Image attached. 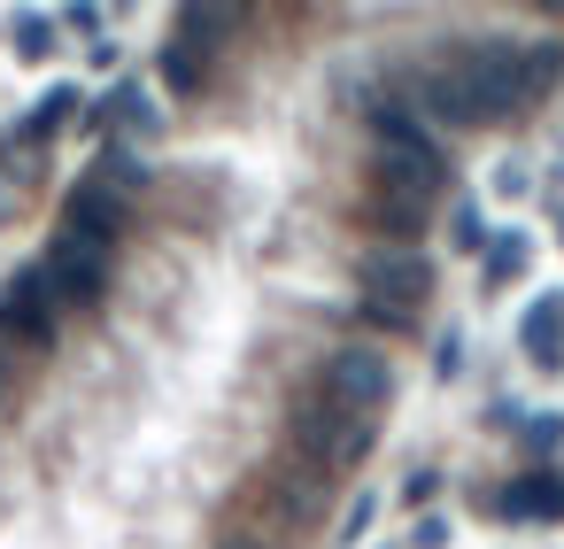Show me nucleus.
<instances>
[{
  "label": "nucleus",
  "instance_id": "412c9836",
  "mask_svg": "<svg viewBox=\"0 0 564 549\" xmlns=\"http://www.w3.org/2000/svg\"><path fill=\"white\" fill-rule=\"evenodd\" d=\"M541 9H556V17H564V0H541Z\"/></svg>",
  "mask_w": 564,
  "mask_h": 549
},
{
  "label": "nucleus",
  "instance_id": "6e6552de",
  "mask_svg": "<svg viewBox=\"0 0 564 549\" xmlns=\"http://www.w3.org/2000/svg\"><path fill=\"white\" fill-rule=\"evenodd\" d=\"M317 387H325L333 402H348V410L379 418V410L394 402V364H387V348H371V341H348V348H333V356L317 364Z\"/></svg>",
  "mask_w": 564,
  "mask_h": 549
},
{
  "label": "nucleus",
  "instance_id": "7ed1b4c3",
  "mask_svg": "<svg viewBox=\"0 0 564 549\" xmlns=\"http://www.w3.org/2000/svg\"><path fill=\"white\" fill-rule=\"evenodd\" d=\"M371 441H379V418H364V410L333 402L317 379H310V387H302V402L286 410V449H294L302 464H317L325 480H333V472H348V464H364V456H371Z\"/></svg>",
  "mask_w": 564,
  "mask_h": 549
},
{
  "label": "nucleus",
  "instance_id": "f03ea898",
  "mask_svg": "<svg viewBox=\"0 0 564 549\" xmlns=\"http://www.w3.org/2000/svg\"><path fill=\"white\" fill-rule=\"evenodd\" d=\"M371 148H379V194L441 202V186H448V155H441V140L425 132L417 109L379 101V109H371Z\"/></svg>",
  "mask_w": 564,
  "mask_h": 549
},
{
  "label": "nucleus",
  "instance_id": "6ab92c4d",
  "mask_svg": "<svg viewBox=\"0 0 564 549\" xmlns=\"http://www.w3.org/2000/svg\"><path fill=\"white\" fill-rule=\"evenodd\" d=\"M217 549H263V541H256V534H225Z\"/></svg>",
  "mask_w": 564,
  "mask_h": 549
},
{
  "label": "nucleus",
  "instance_id": "39448f33",
  "mask_svg": "<svg viewBox=\"0 0 564 549\" xmlns=\"http://www.w3.org/2000/svg\"><path fill=\"white\" fill-rule=\"evenodd\" d=\"M217 47H225V0H186L171 17L163 47H155V78L171 101H202L217 78Z\"/></svg>",
  "mask_w": 564,
  "mask_h": 549
},
{
  "label": "nucleus",
  "instance_id": "9b49d317",
  "mask_svg": "<svg viewBox=\"0 0 564 549\" xmlns=\"http://www.w3.org/2000/svg\"><path fill=\"white\" fill-rule=\"evenodd\" d=\"M70 117H78V86H47V94L32 101V117H24V132H17V140H0V163H9L17 148H40V140H55V132H63Z\"/></svg>",
  "mask_w": 564,
  "mask_h": 549
},
{
  "label": "nucleus",
  "instance_id": "f257e3e1",
  "mask_svg": "<svg viewBox=\"0 0 564 549\" xmlns=\"http://www.w3.org/2000/svg\"><path fill=\"white\" fill-rule=\"evenodd\" d=\"M556 78H564V47L549 40H471L456 55H433L410 78V109L448 132H487L549 101Z\"/></svg>",
  "mask_w": 564,
  "mask_h": 549
},
{
  "label": "nucleus",
  "instance_id": "ddd939ff",
  "mask_svg": "<svg viewBox=\"0 0 564 549\" xmlns=\"http://www.w3.org/2000/svg\"><path fill=\"white\" fill-rule=\"evenodd\" d=\"M425 217H433V202H410V194H371V225H379L387 240H417V233H425Z\"/></svg>",
  "mask_w": 564,
  "mask_h": 549
},
{
  "label": "nucleus",
  "instance_id": "423d86ee",
  "mask_svg": "<svg viewBox=\"0 0 564 549\" xmlns=\"http://www.w3.org/2000/svg\"><path fill=\"white\" fill-rule=\"evenodd\" d=\"M109 263H117V248H109V240L55 225V240H47V256H40L55 310H63V317H86V310H94V302L109 294Z\"/></svg>",
  "mask_w": 564,
  "mask_h": 549
},
{
  "label": "nucleus",
  "instance_id": "a211bd4d",
  "mask_svg": "<svg viewBox=\"0 0 564 549\" xmlns=\"http://www.w3.org/2000/svg\"><path fill=\"white\" fill-rule=\"evenodd\" d=\"M17 356H24V348H9V341H0V402L17 395Z\"/></svg>",
  "mask_w": 564,
  "mask_h": 549
},
{
  "label": "nucleus",
  "instance_id": "20e7f679",
  "mask_svg": "<svg viewBox=\"0 0 564 549\" xmlns=\"http://www.w3.org/2000/svg\"><path fill=\"white\" fill-rule=\"evenodd\" d=\"M356 302H364V317H371V325L410 333V325H417V310L433 302V263H425L410 240L371 248V256L356 263Z\"/></svg>",
  "mask_w": 564,
  "mask_h": 549
},
{
  "label": "nucleus",
  "instance_id": "f3484780",
  "mask_svg": "<svg viewBox=\"0 0 564 549\" xmlns=\"http://www.w3.org/2000/svg\"><path fill=\"white\" fill-rule=\"evenodd\" d=\"M371 518H379V503H371V495H356V503H348V518H340V541H356Z\"/></svg>",
  "mask_w": 564,
  "mask_h": 549
},
{
  "label": "nucleus",
  "instance_id": "0eeeda50",
  "mask_svg": "<svg viewBox=\"0 0 564 549\" xmlns=\"http://www.w3.org/2000/svg\"><path fill=\"white\" fill-rule=\"evenodd\" d=\"M55 333H63V310H55L40 263H24V271L0 279V341L24 348V356H40V348H55Z\"/></svg>",
  "mask_w": 564,
  "mask_h": 549
},
{
  "label": "nucleus",
  "instance_id": "9d476101",
  "mask_svg": "<svg viewBox=\"0 0 564 549\" xmlns=\"http://www.w3.org/2000/svg\"><path fill=\"white\" fill-rule=\"evenodd\" d=\"M101 125H117L124 140H155V132H163V109H155V94H148L140 78H117L109 101H101Z\"/></svg>",
  "mask_w": 564,
  "mask_h": 549
},
{
  "label": "nucleus",
  "instance_id": "2eb2a0df",
  "mask_svg": "<svg viewBox=\"0 0 564 549\" xmlns=\"http://www.w3.org/2000/svg\"><path fill=\"white\" fill-rule=\"evenodd\" d=\"M518 263H525V240H518V233H502V240H495V256H487V279L502 287V279H510Z\"/></svg>",
  "mask_w": 564,
  "mask_h": 549
},
{
  "label": "nucleus",
  "instance_id": "4468645a",
  "mask_svg": "<svg viewBox=\"0 0 564 549\" xmlns=\"http://www.w3.org/2000/svg\"><path fill=\"white\" fill-rule=\"evenodd\" d=\"M9 40H17V55H24V63H55V47H63L55 17H40V9H24V17L9 24Z\"/></svg>",
  "mask_w": 564,
  "mask_h": 549
},
{
  "label": "nucleus",
  "instance_id": "aec40b11",
  "mask_svg": "<svg viewBox=\"0 0 564 549\" xmlns=\"http://www.w3.org/2000/svg\"><path fill=\"white\" fill-rule=\"evenodd\" d=\"M240 9H248V0H225V17H240Z\"/></svg>",
  "mask_w": 564,
  "mask_h": 549
},
{
  "label": "nucleus",
  "instance_id": "1a4fd4ad",
  "mask_svg": "<svg viewBox=\"0 0 564 549\" xmlns=\"http://www.w3.org/2000/svg\"><path fill=\"white\" fill-rule=\"evenodd\" d=\"M487 510L510 518V526H549V518H564V472H525V480H510Z\"/></svg>",
  "mask_w": 564,
  "mask_h": 549
},
{
  "label": "nucleus",
  "instance_id": "f8f14e48",
  "mask_svg": "<svg viewBox=\"0 0 564 549\" xmlns=\"http://www.w3.org/2000/svg\"><path fill=\"white\" fill-rule=\"evenodd\" d=\"M518 348H525L541 372H556V364H564V302H556V294H541V302L525 310V325H518Z\"/></svg>",
  "mask_w": 564,
  "mask_h": 549
},
{
  "label": "nucleus",
  "instance_id": "dca6fc26",
  "mask_svg": "<svg viewBox=\"0 0 564 549\" xmlns=\"http://www.w3.org/2000/svg\"><path fill=\"white\" fill-rule=\"evenodd\" d=\"M556 441H564V426H556V418H533V426H525V449H533V456H549Z\"/></svg>",
  "mask_w": 564,
  "mask_h": 549
}]
</instances>
